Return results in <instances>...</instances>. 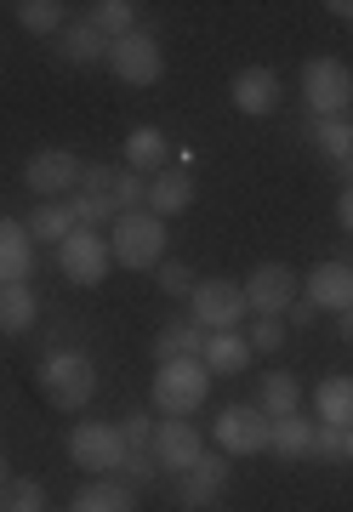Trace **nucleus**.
Listing matches in <instances>:
<instances>
[{
  "mask_svg": "<svg viewBox=\"0 0 353 512\" xmlns=\"http://www.w3.org/2000/svg\"><path fill=\"white\" fill-rule=\"evenodd\" d=\"M35 387L52 410L75 416V410H86L97 399V365L80 348H46L35 365Z\"/></svg>",
  "mask_w": 353,
  "mask_h": 512,
  "instance_id": "f257e3e1",
  "label": "nucleus"
},
{
  "mask_svg": "<svg viewBox=\"0 0 353 512\" xmlns=\"http://www.w3.org/2000/svg\"><path fill=\"white\" fill-rule=\"evenodd\" d=\"M211 439H217V456H262L268 450V416L257 404H223L211 421Z\"/></svg>",
  "mask_w": 353,
  "mask_h": 512,
  "instance_id": "9b49d317",
  "label": "nucleus"
},
{
  "mask_svg": "<svg viewBox=\"0 0 353 512\" xmlns=\"http://www.w3.org/2000/svg\"><path fill=\"white\" fill-rule=\"evenodd\" d=\"M314 427H319V421H308L302 410H297V416L268 421V450H274L279 461H302V456H314Z\"/></svg>",
  "mask_w": 353,
  "mask_h": 512,
  "instance_id": "412c9836",
  "label": "nucleus"
},
{
  "mask_svg": "<svg viewBox=\"0 0 353 512\" xmlns=\"http://www.w3.org/2000/svg\"><path fill=\"white\" fill-rule=\"evenodd\" d=\"M149 456H154V467H166V473H188V467L205 456V433L194 421H154Z\"/></svg>",
  "mask_w": 353,
  "mask_h": 512,
  "instance_id": "f8f14e48",
  "label": "nucleus"
},
{
  "mask_svg": "<svg viewBox=\"0 0 353 512\" xmlns=\"http://www.w3.org/2000/svg\"><path fill=\"white\" fill-rule=\"evenodd\" d=\"M336 228L353 239V188H342V194H336Z\"/></svg>",
  "mask_w": 353,
  "mask_h": 512,
  "instance_id": "e433bc0d",
  "label": "nucleus"
},
{
  "mask_svg": "<svg viewBox=\"0 0 353 512\" xmlns=\"http://www.w3.org/2000/svg\"><path fill=\"white\" fill-rule=\"evenodd\" d=\"M240 291H245V308L257 313V319H285V308L302 296V279H297V268H285V262H257V268L240 279Z\"/></svg>",
  "mask_w": 353,
  "mask_h": 512,
  "instance_id": "1a4fd4ad",
  "label": "nucleus"
},
{
  "mask_svg": "<svg viewBox=\"0 0 353 512\" xmlns=\"http://www.w3.org/2000/svg\"><path fill=\"white\" fill-rule=\"evenodd\" d=\"M171 165V137L160 126H131L126 131V171L137 177H160Z\"/></svg>",
  "mask_w": 353,
  "mask_h": 512,
  "instance_id": "f3484780",
  "label": "nucleus"
},
{
  "mask_svg": "<svg viewBox=\"0 0 353 512\" xmlns=\"http://www.w3.org/2000/svg\"><path fill=\"white\" fill-rule=\"evenodd\" d=\"M149 399L166 421H188L194 410H205V399H211V370H205L200 359H166V365H154Z\"/></svg>",
  "mask_w": 353,
  "mask_h": 512,
  "instance_id": "f03ea898",
  "label": "nucleus"
},
{
  "mask_svg": "<svg viewBox=\"0 0 353 512\" xmlns=\"http://www.w3.org/2000/svg\"><path fill=\"white\" fill-rule=\"evenodd\" d=\"M35 279V239L18 217H0V285H29Z\"/></svg>",
  "mask_w": 353,
  "mask_h": 512,
  "instance_id": "dca6fc26",
  "label": "nucleus"
},
{
  "mask_svg": "<svg viewBox=\"0 0 353 512\" xmlns=\"http://www.w3.org/2000/svg\"><path fill=\"white\" fill-rule=\"evenodd\" d=\"M6 478H12V473H6V456H0V490H6Z\"/></svg>",
  "mask_w": 353,
  "mask_h": 512,
  "instance_id": "37998d69",
  "label": "nucleus"
},
{
  "mask_svg": "<svg viewBox=\"0 0 353 512\" xmlns=\"http://www.w3.org/2000/svg\"><path fill=\"white\" fill-rule=\"evenodd\" d=\"M228 103H234L245 120H268V114L279 109V74H274V69H262V63L240 69L234 80H228Z\"/></svg>",
  "mask_w": 353,
  "mask_h": 512,
  "instance_id": "4468645a",
  "label": "nucleus"
},
{
  "mask_svg": "<svg viewBox=\"0 0 353 512\" xmlns=\"http://www.w3.org/2000/svg\"><path fill=\"white\" fill-rule=\"evenodd\" d=\"M342 461H353V427L342 433Z\"/></svg>",
  "mask_w": 353,
  "mask_h": 512,
  "instance_id": "79ce46f5",
  "label": "nucleus"
},
{
  "mask_svg": "<svg viewBox=\"0 0 353 512\" xmlns=\"http://www.w3.org/2000/svg\"><path fill=\"white\" fill-rule=\"evenodd\" d=\"M314 148L331 165H342L353 154V126H348V120H314Z\"/></svg>",
  "mask_w": 353,
  "mask_h": 512,
  "instance_id": "c756f323",
  "label": "nucleus"
},
{
  "mask_svg": "<svg viewBox=\"0 0 353 512\" xmlns=\"http://www.w3.org/2000/svg\"><path fill=\"white\" fill-rule=\"evenodd\" d=\"M109 251L120 268H131V274H149V268H160L166 262V222L154 217L149 205L143 211H126V217L109 228Z\"/></svg>",
  "mask_w": 353,
  "mask_h": 512,
  "instance_id": "7ed1b4c3",
  "label": "nucleus"
},
{
  "mask_svg": "<svg viewBox=\"0 0 353 512\" xmlns=\"http://www.w3.org/2000/svg\"><path fill=\"white\" fill-rule=\"evenodd\" d=\"M120 473H126L131 484H149V478L160 473V467H154V456H149V450H131V456H126V467H120Z\"/></svg>",
  "mask_w": 353,
  "mask_h": 512,
  "instance_id": "c9c22d12",
  "label": "nucleus"
},
{
  "mask_svg": "<svg viewBox=\"0 0 353 512\" xmlns=\"http://www.w3.org/2000/svg\"><path fill=\"white\" fill-rule=\"evenodd\" d=\"M302 103H308V120H348L353 69L342 57H308L302 63Z\"/></svg>",
  "mask_w": 353,
  "mask_h": 512,
  "instance_id": "20e7f679",
  "label": "nucleus"
},
{
  "mask_svg": "<svg viewBox=\"0 0 353 512\" xmlns=\"http://www.w3.org/2000/svg\"><path fill=\"white\" fill-rule=\"evenodd\" d=\"M103 69L120 86H131V92H149V86H160V74H166V57H160V40L149 29H131V35L109 40V63Z\"/></svg>",
  "mask_w": 353,
  "mask_h": 512,
  "instance_id": "39448f33",
  "label": "nucleus"
},
{
  "mask_svg": "<svg viewBox=\"0 0 353 512\" xmlns=\"http://www.w3.org/2000/svg\"><path fill=\"white\" fill-rule=\"evenodd\" d=\"M0 512H46V484L40 478H6Z\"/></svg>",
  "mask_w": 353,
  "mask_h": 512,
  "instance_id": "7c9ffc66",
  "label": "nucleus"
},
{
  "mask_svg": "<svg viewBox=\"0 0 353 512\" xmlns=\"http://www.w3.org/2000/svg\"><path fill=\"white\" fill-rule=\"evenodd\" d=\"M314 456L319 461H342V427H314Z\"/></svg>",
  "mask_w": 353,
  "mask_h": 512,
  "instance_id": "f704fd0d",
  "label": "nucleus"
},
{
  "mask_svg": "<svg viewBox=\"0 0 353 512\" xmlns=\"http://www.w3.org/2000/svg\"><path fill=\"white\" fill-rule=\"evenodd\" d=\"M137 0H97V6H86V23H92L103 40H120V35H131L137 29Z\"/></svg>",
  "mask_w": 353,
  "mask_h": 512,
  "instance_id": "c85d7f7f",
  "label": "nucleus"
},
{
  "mask_svg": "<svg viewBox=\"0 0 353 512\" xmlns=\"http://www.w3.org/2000/svg\"><path fill=\"white\" fill-rule=\"evenodd\" d=\"M12 18H18V29L23 35H63V29H69V6H63V0H18V6H12Z\"/></svg>",
  "mask_w": 353,
  "mask_h": 512,
  "instance_id": "393cba45",
  "label": "nucleus"
},
{
  "mask_svg": "<svg viewBox=\"0 0 353 512\" xmlns=\"http://www.w3.org/2000/svg\"><path fill=\"white\" fill-rule=\"evenodd\" d=\"M314 416H319V427H342L348 433L353 427V376H325L314 387Z\"/></svg>",
  "mask_w": 353,
  "mask_h": 512,
  "instance_id": "4be33fe9",
  "label": "nucleus"
},
{
  "mask_svg": "<svg viewBox=\"0 0 353 512\" xmlns=\"http://www.w3.org/2000/svg\"><path fill=\"white\" fill-rule=\"evenodd\" d=\"M314 302H308V296H297V302H291V308H285V325H308V319H314Z\"/></svg>",
  "mask_w": 353,
  "mask_h": 512,
  "instance_id": "4c0bfd02",
  "label": "nucleus"
},
{
  "mask_svg": "<svg viewBox=\"0 0 353 512\" xmlns=\"http://www.w3.org/2000/svg\"><path fill=\"white\" fill-rule=\"evenodd\" d=\"M325 12H336V18H348V23H353V0H331Z\"/></svg>",
  "mask_w": 353,
  "mask_h": 512,
  "instance_id": "58836bf2",
  "label": "nucleus"
},
{
  "mask_svg": "<svg viewBox=\"0 0 353 512\" xmlns=\"http://www.w3.org/2000/svg\"><path fill=\"white\" fill-rule=\"evenodd\" d=\"M57 57H63L69 69H97V63H109V40L80 18V23H69V29L57 35Z\"/></svg>",
  "mask_w": 353,
  "mask_h": 512,
  "instance_id": "aec40b11",
  "label": "nucleus"
},
{
  "mask_svg": "<svg viewBox=\"0 0 353 512\" xmlns=\"http://www.w3.org/2000/svg\"><path fill=\"white\" fill-rule=\"evenodd\" d=\"M205 353V330L194 319H166V325L154 330V359L166 365V359H200Z\"/></svg>",
  "mask_w": 353,
  "mask_h": 512,
  "instance_id": "b1692460",
  "label": "nucleus"
},
{
  "mask_svg": "<svg viewBox=\"0 0 353 512\" xmlns=\"http://www.w3.org/2000/svg\"><path fill=\"white\" fill-rule=\"evenodd\" d=\"M154 285H160L166 296H177V302H188L194 285H200V274H194L188 262H160V268H154Z\"/></svg>",
  "mask_w": 353,
  "mask_h": 512,
  "instance_id": "2f4dec72",
  "label": "nucleus"
},
{
  "mask_svg": "<svg viewBox=\"0 0 353 512\" xmlns=\"http://www.w3.org/2000/svg\"><path fill=\"white\" fill-rule=\"evenodd\" d=\"M302 296L325 313H348L353 308V262H314V274L302 279Z\"/></svg>",
  "mask_w": 353,
  "mask_h": 512,
  "instance_id": "2eb2a0df",
  "label": "nucleus"
},
{
  "mask_svg": "<svg viewBox=\"0 0 353 512\" xmlns=\"http://www.w3.org/2000/svg\"><path fill=\"white\" fill-rule=\"evenodd\" d=\"M245 342H251V353H279L285 348V319H251Z\"/></svg>",
  "mask_w": 353,
  "mask_h": 512,
  "instance_id": "473e14b6",
  "label": "nucleus"
},
{
  "mask_svg": "<svg viewBox=\"0 0 353 512\" xmlns=\"http://www.w3.org/2000/svg\"><path fill=\"white\" fill-rule=\"evenodd\" d=\"M336 171H342V183L353 188V154H348V160H342V165H336Z\"/></svg>",
  "mask_w": 353,
  "mask_h": 512,
  "instance_id": "ea45409f",
  "label": "nucleus"
},
{
  "mask_svg": "<svg viewBox=\"0 0 353 512\" xmlns=\"http://www.w3.org/2000/svg\"><path fill=\"white\" fill-rule=\"evenodd\" d=\"M23 228H29V239H35V245H63L80 222H75V205H69V200H40L35 211H29V222H23Z\"/></svg>",
  "mask_w": 353,
  "mask_h": 512,
  "instance_id": "5701e85b",
  "label": "nucleus"
},
{
  "mask_svg": "<svg viewBox=\"0 0 353 512\" xmlns=\"http://www.w3.org/2000/svg\"><path fill=\"white\" fill-rule=\"evenodd\" d=\"M126 456H131V444L120 433V421H75V433H69V461L75 467L109 478L126 467Z\"/></svg>",
  "mask_w": 353,
  "mask_h": 512,
  "instance_id": "423d86ee",
  "label": "nucleus"
},
{
  "mask_svg": "<svg viewBox=\"0 0 353 512\" xmlns=\"http://www.w3.org/2000/svg\"><path fill=\"white\" fill-rule=\"evenodd\" d=\"M80 177H86V160L75 148H40L35 160L23 165V183H29L35 200H75Z\"/></svg>",
  "mask_w": 353,
  "mask_h": 512,
  "instance_id": "6e6552de",
  "label": "nucleus"
},
{
  "mask_svg": "<svg viewBox=\"0 0 353 512\" xmlns=\"http://www.w3.org/2000/svg\"><path fill=\"white\" fill-rule=\"evenodd\" d=\"M188 205H194V177H188L183 165H166V171L149 183V211L160 222H171V217H183Z\"/></svg>",
  "mask_w": 353,
  "mask_h": 512,
  "instance_id": "6ab92c4d",
  "label": "nucleus"
},
{
  "mask_svg": "<svg viewBox=\"0 0 353 512\" xmlns=\"http://www.w3.org/2000/svg\"><path fill=\"white\" fill-rule=\"evenodd\" d=\"M120 433H126L131 450H149V444H154V416H126V421H120Z\"/></svg>",
  "mask_w": 353,
  "mask_h": 512,
  "instance_id": "72a5a7b5",
  "label": "nucleus"
},
{
  "mask_svg": "<svg viewBox=\"0 0 353 512\" xmlns=\"http://www.w3.org/2000/svg\"><path fill=\"white\" fill-rule=\"evenodd\" d=\"M245 291L240 279H200L194 296H188V319L211 336V330H240L245 325Z\"/></svg>",
  "mask_w": 353,
  "mask_h": 512,
  "instance_id": "9d476101",
  "label": "nucleus"
},
{
  "mask_svg": "<svg viewBox=\"0 0 353 512\" xmlns=\"http://www.w3.org/2000/svg\"><path fill=\"white\" fill-rule=\"evenodd\" d=\"M251 359H257V353H251V342H245V330H211V336H205L200 365L211 370V376H240Z\"/></svg>",
  "mask_w": 353,
  "mask_h": 512,
  "instance_id": "a211bd4d",
  "label": "nucleus"
},
{
  "mask_svg": "<svg viewBox=\"0 0 353 512\" xmlns=\"http://www.w3.org/2000/svg\"><path fill=\"white\" fill-rule=\"evenodd\" d=\"M69 512H137V501H131V490L120 484V478H92V484L75 490Z\"/></svg>",
  "mask_w": 353,
  "mask_h": 512,
  "instance_id": "a878e982",
  "label": "nucleus"
},
{
  "mask_svg": "<svg viewBox=\"0 0 353 512\" xmlns=\"http://www.w3.org/2000/svg\"><path fill=\"white\" fill-rule=\"evenodd\" d=\"M342 342H353V308L342 313Z\"/></svg>",
  "mask_w": 353,
  "mask_h": 512,
  "instance_id": "a19ab883",
  "label": "nucleus"
},
{
  "mask_svg": "<svg viewBox=\"0 0 353 512\" xmlns=\"http://www.w3.org/2000/svg\"><path fill=\"white\" fill-rule=\"evenodd\" d=\"M268 421H279V416H297L302 410V382L291 376V370H268L262 376V404H257Z\"/></svg>",
  "mask_w": 353,
  "mask_h": 512,
  "instance_id": "bb28decb",
  "label": "nucleus"
},
{
  "mask_svg": "<svg viewBox=\"0 0 353 512\" xmlns=\"http://www.w3.org/2000/svg\"><path fill=\"white\" fill-rule=\"evenodd\" d=\"M348 126H353V109H348Z\"/></svg>",
  "mask_w": 353,
  "mask_h": 512,
  "instance_id": "c03bdc74",
  "label": "nucleus"
},
{
  "mask_svg": "<svg viewBox=\"0 0 353 512\" xmlns=\"http://www.w3.org/2000/svg\"><path fill=\"white\" fill-rule=\"evenodd\" d=\"M40 319V296L29 285H0V330L6 336H23V330H35Z\"/></svg>",
  "mask_w": 353,
  "mask_h": 512,
  "instance_id": "cd10ccee",
  "label": "nucleus"
},
{
  "mask_svg": "<svg viewBox=\"0 0 353 512\" xmlns=\"http://www.w3.org/2000/svg\"><path fill=\"white\" fill-rule=\"evenodd\" d=\"M228 461L223 456H200L188 473H177V501H183L188 512H205V507H217L228 495Z\"/></svg>",
  "mask_w": 353,
  "mask_h": 512,
  "instance_id": "ddd939ff",
  "label": "nucleus"
},
{
  "mask_svg": "<svg viewBox=\"0 0 353 512\" xmlns=\"http://www.w3.org/2000/svg\"><path fill=\"white\" fill-rule=\"evenodd\" d=\"M114 268V251H109V234H97V228H75V234L57 245V274L69 279V285H103Z\"/></svg>",
  "mask_w": 353,
  "mask_h": 512,
  "instance_id": "0eeeda50",
  "label": "nucleus"
}]
</instances>
